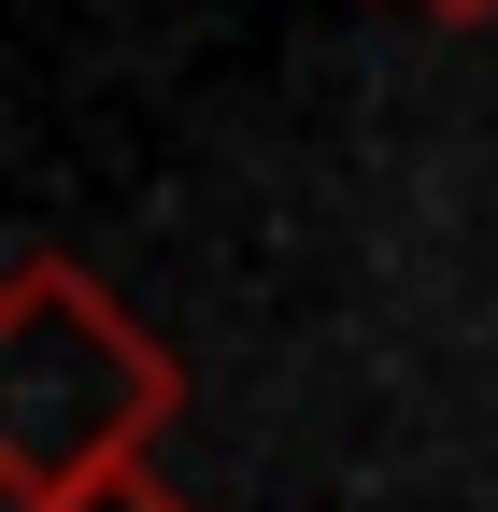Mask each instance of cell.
Wrapping results in <instances>:
<instances>
[{
  "label": "cell",
  "instance_id": "obj_1",
  "mask_svg": "<svg viewBox=\"0 0 498 512\" xmlns=\"http://www.w3.org/2000/svg\"><path fill=\"white\" fill-rule=\"evenodd\" d=\"M185 370L86 256H15L0 285V512H72L143 470Z\"/></svg>",
  "mask_w": 498,
  "mask_h": 512
},
{
  "label": "cell",
  "instance_id": "obj_2",
  "mask_svg": "<svg viewBox=\"0 0 498 512\" xmlns=\"http://www.w3.org/2000/svg\"><path fill=\"white\" fill-rule=\"evenodd\" d=\"M72 512H185V498H171L157 470H129V484H100V498H72Z\"/></svg>",
  "mask_w": 498,
  "mask_h": 512
},
{
  "label": "cell",
  "instance_id": "obj_3",
  "mask_svg": "<svg viewBox=\"0 0 498 512\" xmlns=\"http://www.w3.org/2000/svg\"><path fill=\"white\" fill-rule=\"evenodd\" d=\"M413 15H456V29H470V15H498V0H413Z\"/></svg>",
  "mask_w": 498,
  "mask_h": 512
}]
</instances>
